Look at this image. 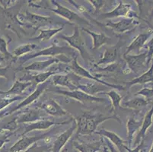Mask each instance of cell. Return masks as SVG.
I'll list each match as a JSON object with an SVG mask.
<instances>
[{
  "mask_svg": "<svg viewBox=\"0 0 153 152\" xmlns=\"http://www.w3.org/2000/svg\"><path fill=\"white\" fill-rule=\"evenodd\" d=\"M142 122L143 119H138L137 117L135 116L129 117L127 122H126V128H127V143L128 147H132V143L133 141L134 140V135L137 131L140 129L142 126Z\"/></svg>",
  "mask_w": 153,
  "mask_h": 152,
  "instance_id": "cell-20",
  "label": "cell"
},
{
  "mask_svg": "<svg viewBox=\"0 0 153 152\" xmlns=\"http://www.w3.org/2000/svg\"><path fill=\"white\" fill-rule=\"evenodd\" d=\"M0 91H1V90H0Z\"/></svg>",
  "mask_w": 153,
  "mask_h": 152,
  "instance_id": "cell-53",
  "label": "cell"
},
{
  "mask_svg": "<svg viewBox=\"0 0 153 152\" xmlns=\"http://www.w3.org/2000/svg\"><path fill=\"white\" fill-rule=\"evenodd\" d=\"M139 24L140 22L135 19H123L118 22H108L105 24V26L111 28L115 33H124L131 31Z\"/></svg>",
  "mask_w": 153,
  "mask_h": 152,
  "instance_id": "cell-11",
  "label": "cell"
},
{
  "mask_svg": "<svg viewBox=\"0 0 153 152\" xmlns=\"http://www.w3.org/2000/svg\"><path fill=\"white\" fill-rule=\"evenodd\" d=\"M153 103L152 107L149 110L148 113L145 115L144 118L143 119V122H142V126L140 128V131H139L137 136H136V139L134 140L135 142V147L140 145L142 142L144 141L145 136H146V133L147 130L152 125L153 123Z\"/></svg>",
  "mask_w": 153,
  "mask_h": 152,
  "instance_id": "cell-18",
  "label": "cell"
},
{
  "mask_svg": "<svg viewBox=\"0 0 153 152\" xmlns=\"http://www.w3.org/2000/svg\"><path fill=\"white\" fill-rule=\"evenodd\" d=\"M152 35H153V30H151V29L145 33H140L139 35L135 37L134 40L131 42V44L128 46L125 53L130 54V53L132 51H136V53L140 52V50L144 47L146 43L148 41L149 38Z\"/></svg>",
  "mask_w": 153,
  "mask_h": 152,
  "instance_id": "cell-17",
  "label": "cell"
},
{
  "mask_svg": "<svg viewBox=\"0 0 153 152\" xmlns=\"http://www.w3.org/2000/svg\"><path fill=\"white\" fill-rule=\"evenodd\" d=\"M57 72H55L53 70H48L45 71V72H41V73L37 74L35 75H28L27 78L23 77L20 80H25L24 82H31L33 84H35L37 85H40V84L44 83V82H47V80L54 75H56Z\"/></svg>",
  "mask_w": 153,
  "mask_h": 152,
  "instance_id": "cell-28",
  "label": "cell"
},
{
  "mask_svg": "<svg viewBox=\"0 0 153 152\" xmlns=\"http://www.w3.org/2000/svg\"><path fill=\"white\" fill-rule=\"evenodd\" d=\"M9 68H10V65H7V66L0 68V77L6 79V73L7 72H8V70H9Z\"/></svg>",
  "mask_w": 153,
  "mask_h": 152,
  "instance_id": "cell-45",
  "label": "cell"
},
{
  "mask_svg": "<svg viewBox=\"0 0 153 152\" xmlns=\"http://www.w3.org/2000/svg\"><path fill=\"white\" fill-rule=\"evenodd\" d=\"M122 17L123 19H136L140 18L136 12L132 10V5L129 3H125L123 1H120L117 6L111 12H106L101 15V18L103 19H114Z\"/></svg>",
  "mask_w": 153,
  "mask_h": 152,
  "instance_id": "cell-7",
  "label": "cell"
},
{
  "mask_svg": "<svg viewBox=\"0 0 153 152\" xmlns=\"http://www.w3.org/2000/svg\"><path fill=\"white\" fill-rule=\"evenodd\" d=\"M25 18V19H27L30 24H32L33 25L36 26L37 27H46L47 25L53 24L54 22L51 17L41 16V15L30 13V12H26Z\"/></svg>",
  "mask_w": 153,
  "mask_h": 152,
  "instance_id": "cell-26",
  "label": "cell"
},
{
  "mask_svg": "<svg viewBox=\"0 0 153 152\" xmlns=\"http://www.w3.org/2000/svg\"><path fill=\"white\" fill-rule=\"evenodd\" d=\"M70 122V121H66V122H55L53 121L49 120V119H41V120L36 121L34 122L27 123L25 127L23 133L22 134V136H25L26 134L32 132L34 130H46L51 128V126L54 125H63V124H67Z\"/></svg>",
  "mask_w": 153,
  "mask_h": 152,
  "instance_id": "cell-16",
  "label": "cell"
},
{
  "mask_svg": "<svg viewBox=\"0 0 153 152\" xmlns=\"http://www.w3.org/2000/svg\"><path fill=\"white\" fill-rule=\"evenodd\" d=\"M108 151H109V150H108V148H106V147L104 148V152H108Z\"/></svg>",
  "mask_w": 153,
  "mask_h": 152,
  "instance_id": "cell-50",
  "label": "cell"
},
{
  "mask_svg": "<svg viewBox=\"0 0 153 152\" xmlns=\"http://www.w3.org/2000/svg\"><path fill=\"white\" fill-rule=\"evenodd\" d=\"M5 59L4 58L3 56H0V68H2V67H5L3 66L4 63H5Z\"/></svg>",
  "mask_w": 153,
  "mask_h": 152,
  "instance_id": "cell-47",
  "label": "cell"
},
{
  "mask_svg": "<svg viewBox=\"0 0 153 152\" xmlns=\"http://www.w3.org/2000/svg\"><path fill=\"white\" fill-rule=\"evenodd\" d=\"M38 108L42 110L45 113L53 116H63L70 115L68 111H66L53 99H48L42 104H39Z\"/></svg>",
  "mask_w": 153,
  "mask_h": 152,
  "instance_id": "cell-13",
  "label": "cell"
},
{
  "mask_svg": "<svg viewBox=\"0 0 153 152\" xmlns=\"http://www.w3.org/2000/svg\"><path fill=\"white\" fill-rule=\"evenodd\" d=\"M104 142L106 143L107 145V148H108V150H109V151L111 152H119V151H118V149L117 148L116 146H114V145L111 143V142H110L109 140H108V139H106V138H104Z\"/></svg>",
  "mask_w": 153,
  "mask_h": 152,
  "instance_id": "cell-43",
  "label": "cell"
},
{
  "mask_svg": "<svg viewBox=\"0 0 153 152\" xmlns=\"http://www.w3.org/2000/svg\"><path fill=\"white\" fill-rule=\"evenodd\" d=\"M149 152H153V142H152V147H151V148H150L149 151Z\"/></svg>",
  "mask_w": 153,
  "mask_h": 152,
  "instance_id": "cell-49",
  "label": "cell"
},
{
  "mask_svg": "<svg viewBox=\"0 0 153 152\" xmlns=\"http://www.w3.org/2000/svg\"><path fill=\"white\" fill-rule=\"evenodd\" d=\"M0 53L5 59H12L14 58L13 55L8 50V42L2 37H0Z\"/></svg>",
  "mask_w": 153,
  "mask_h": 152,
  "instance_id": "cell-33",
  "label": "cell"
},
{
  "mask_svg": "<svg viewBox=\"0 0 153 152\" xmlns=\"http://www.w3.org/2000/svg\"><path fill=\"white\" fill-rule=\"evenodd\" d=\"M53 91L56 94L74 99V100L79 101L80 103H82V104H86V103H101V104H103V103L106 102L107 100L106 99L104 98H101V97H98L94 95L86 94L85 92L79 90V89L75 90H53Z\"/></svg>",
  "mask_w": 153,
  "mask_h": 152,
  "instance_id": "cell-6",
  "label": "cell"
},
{
  "mask_svg": "<svg viewBox=\"0 0 153 152\" xmlns=\"http://www.w3.org/2000/svg\"><path fill=\"white\" fill-rule=\"evenodd\" d=\"M80 79L81 78L74 73L68 75L56 74L52 76V83L54 85L68 87L69 90H75L79 89Z\"/></svg>",
  "mask_w": 153,
  "mask_h": 152,
  "instance_id": "cell-9",
  "label": "cell"
},
{
  "mask_svg": "<svg viewBox=\"0 0 153 152\" xmlns=\"http://www.w3.org/2000/svg\"><path fill=\"white\" fill-rule=\"evenodd\" d=\"M51 132H47L46 133L37 135L34 136H22L19 141L15 142V144L10 148L9 152H23L27 150L28 148L37 143L38 141L45 139L47 136H49Z\"/></svg>",
  "mask_w": 153,
  "mask_h": 152,
  "instance_id": "cell-10",
  "label": "cell"
},
{
  "mask_svg": "<svg viewBox=\"0 0 153 152\" xmlns=\"http://www.w3.org/2000/svg\"><path fill=\"white\" fill-rule=\"evenodd\" d=\"M94 133L108 139L114 145L116 146L117 148L119 151V152L126 151V150H125L124 148V146L126 145V144H125L126 142H125L123 139H122L117 134H116L115 132L107 130V129H102L99 131H96Z\"/></svg>",
  "mask_w": 153,
  "mask_h": 152,
  "instance_id": "cell-19",
  "label": "cell"
},
{
  "mask_svg": "<svg viewBox=\"0 0 153 152\" xmlns=\"http://www.w3.org/2000/svg\"><path fill=\"white\" fill-rule=\"evenodd\" d=\"M150 103H151V101H149L146 99H145L144 97H141V96H136L133 98L125 100V101L122 102L121 106L123 108L139 110V109L146 107Z\"/></svg>",
  "mask_w": 153,
  "mask_h": 152,
  "instance_id": "cell-29",
  "label": "cell"
},
{
  "mask_svg": "<svg viewBox=\"0 0 153 152\" xmlns=\"http://www.w3.org/2000/svg\"><path fill=\"white\" fill-rule=\"evenodd\" d=\"M104 94H105V95L108 96L109 98L111 99V104H112V109H111V110H117L119 108L120 106V104H121L123 97H122L121 96H120V94L115 90H110V91L108 92H104Z\"/></svg>",
  "mask_w": 153,
  "mask_h": 152,
  "instance_id": "cell-32",
  "label": "cell"
},
{
  "mask_svg": "<svg viewBox=\"0 0 153 152\" xmlns=\"http://www.w3.org/2000/svg\"><path fill=\"white\" fill-rule=\"evenodd\" d=\"M47 119L46 113L37 107V109H29L25 112L16 117L17 122L20 123H30L41 119Z\"/></svg>",
  "mask_w": 153,
  "mask_h": 152,
  "instance_id": "cell-15",
  "label": "cell"
},
{
  "mask_svg": "<svg viewBox=\"0 0 153 152\" xmlns=\"http://www.w3.org/2000/svg\"><path fill=\"white\" fill-rule=\"evenodd\" d=\"M151 16H153V8H152V13H151Z\"/></svg>",
  "mask_w": 153,
  "mask_h": 152,
  "instance_id": "cell-51",
  "label": "cell"
},
{
  "mask_svg": "<svg viewBox=\"0 0 153 152\" xmlns=\"http://www.w3.org/2000/svg\"><path fill=\"white\" fill-rule=\"evenodd\" d=\"M51 150H52V145H38L37 143H35L23 152H49L51 151Z\"/></svg>",
  "mask_w": 153,
  "mask_h": 152,
  "instance_id": "cell-34",
  "label": "cell"
},
{
  "mask_svg": "<svg viewBox=\"0 0 153 152\" xmlns=\"http://www.w3.org/2000/svg\"><path fill=\"white\" fill-rule=\"evenodd\" d=\"M61 55H65L72 59H73L76 56H77L76 54V51H75L74 49H72L70 46H59L56 42H54L53 44H51V46H50L49 47H47V48L43 49V50H40L36 53H34L27 55L23 57L22 60V64L30 60L31 59L36 58V57L47 56L51 57H56L58 56Z\"/></svg>",
  "mask_w": 153,
  "mask_h": 152,
  "instance_id": "cell-2",
  "label": "cell"
},
{
  "mask_svg": "<svg viewBox=\"0 0 153 152\" xmlns=\"http://www.w3.org/2000/svg\"><path fill=\"white\" fill-rule=\"evenodd\" d=\"M59 62V60L57 58L55 57H51L48 59L44 61H36L32 62L31 64L28 65L27 66L24 67L23 70L28 71V72H42L44 71L48 67Z\"/></svg>",
  "mask_w": 153,
  "mask_h": 152,
  "instance_id": "cell-21",
  "label": "cell"
},
{
  "mask_svg": "<svg viewBox=\"0 0 153 152\" xmlns=\"http://www.w3.org/2000/svg\"><path fill=\"white\" fill-rule=\"evenodd\" d=\"M143 146V142H142L140 145H138L137 146H136L133 148H129L127 145L124 146L125 150L127 152H140V151L142 150Z\"/></svg>",
  "mask_w": 153,
  "mask_h": 152,
  "instance_id": "cell-42",
  "label": "cell"
},
{
  "mask_svg": "<svg viewBox=\"0 0 153 152\" xmlns=\"http://www.w3.org/2000/svg\"><path fill=\"white\" fill-rule=\"evenodd\" d=\"M151 85H152V86H153V83H151Z\"/></svg>",
  "mask_w": 153,
  "mask_h": 152,
  "instance_id": "cell-52",
  "label": "cell"
},
{
  "mask_svg": "<svg viewBox=\"0 0 153 152\" xmlns=\"http://www.w3.org/2000/svg\"><path fill=\"white\" fill-rule=\"evenodd\" d=\"M57 37L67 42L72 49L77 50L85 62H88L91 60V56L86 50L85 42L82 37L81 31L79 30L78 25H74V32L72 35L66 36L59 33L57 35Z\"/></svg>",
  "mask_w": 153,
  "mask_h": 152,
  "instance_id": "cell-3",
  "label": "cell"
},
{
  "mask_svg": "<svg viewBox=\"0 0 153 152\" xmlns=\"http://www.w3.org/2000/svg\"><path fill=\"white\" fill-rule=\"evenodd\" d=\"M12 135H14V132H11L9 134H5L4 136H0V149L3 147L4 145L7 142H9L10 141V136H12Z\"/></svg>",
  "mask_w": 153,
  "mask_h": 152,
  "instance_id": "cell-41",
  "label": "cell"
},
{
  "mask_svg": "<svg viewBox=\"0 0 153 152\" xmlns=\"http://www.w3.org/2000/svg\"><path fill=\"white\" fill-rule=\"evenodd\" d=\"M34 85L31 82H23L21 80H16L12 85V87L7 91H0V94L5 96V97H11V96H19L22 94L27 87H30Z\"/></svg>",
  "mask_w": 153,
  "mask_h": 152,
  "instance_id": "cell-23",
  "label": "cell"
},
{
  "mask_svg": "<svg viewBox=\"0 0 153 152\" xmlns=\"http://www.w3.org/2000/svg\"><path fill=\"white\" fill-rule=\"evenodd\" d=\"M136 96H141L149 101L153 102V88L144 87L136 94Z\"/></svg>",
  "mask_w": 153,
  "mask_h": 152,
  "instance_id": "cell-36",
  "label": "cell"
},
{
  "mask_svg": "<svg viewBox=\"0 0 153 152\" xmlns=\"http://www.w3.org/2000/svg\"><path fill=\"white\" fill-rule=\"evenodd\" d=\"M51 2L56 6V8L51 9V12L66 19L67 21H69V22L74 24V25H91L88 21H87L85 19L80 16L79 14L76 13L69 8L59 4L56 1H51Z\"/></svg>",
  "mask_w": 153,
  "mask_h": 152,
  "instance_id": "cell-5",
  "label": "cell"
},
{
  "mask_svg": "<svg viewBox=\"0 0 153 152\" xmlns=\"http://www.w3.org/2000/svg\"><path fill=\"white\" fill-rule=\"evenodd\" d=\"M108 119H116L121 123V120L117 114L105 116L101 113H92L91 112H84L81 116L75 119L77 125L78 135H91L97 130L98 125Z\"/></svg>",
  "mask_w": 153,
  "mask_h": 152,
  "instance_id": "cell-1",
  "label": "cell"
},
{
  "mask_svg": "<svg viewBox=\"0 0 153 152\" xmlns=\"http://www.w3.org/2000/svg\"><path fill=\"white\" fill-rule=\"evenodd\" d=\"M145 47L147 49V56H148L147 63L149 64L152 62L153 58V37H152L151 40L147 43L146 45L145 46Z\"/></svg>",
  "mask_w": 153,
  "mask_h": 152,
  "instance_id": "cell-38",
  "label": "cell"
},
{
  "mask_svg": "<svg viewBox=\"0 0 153 152\" xmlns=\"http://www.w3.org/2000/svg\"><path fill=\"white\" fill-rule=\"evenodd\" d=\"M82 30L88 33L92 38V50H98L102 46L110 44L111 43V39L108 37V36L105 35L104 33H95V32H93L91 30H89L88 29L84 28V27H82Z\"/></svg>",
  "mask_w": 153,
  "mask_h": 152,
  "instance_id": "cell-22",
  "label": "cell"
},
{
  "mask_svg": "<svg viewBox=\"0 0 153 152\" xmlns=\"http://www.w3.org/2000/svg\"><path fill=\"white\" fill-rule=\"evenodd\" d=\"M39 47H37V44H26L21 45L19 47H16L15 50H13L12 55L14 57H20L22 56L23 55L29 53L30 52L34 51L36 49H38Z\"/></svg>",
  "mask_w": 153,
  "mask_h": 152,
  "instance_id": "cell-31",
  "label": "cell"
},
{
  "mask_svg": "<svg viewBox=\"0 0 153 152\" xmlns=\"http://www.w3.org/2000/svg\"><path fill=\"white\" fill-rule=\"evenodd\" d=\"M8 113H9V110H3V111H0V119H2V117L5 116H7L9 115L8 114Z\"/></svg>",
  "mask_w": 153,
  "mask_h": 152,
  "instance_id": "cell-46",
  "label": "cell"
},
{
  "mask_svg": "<svg viewBox=\"0 0 153 152\" xmlns=\"http://www.w3.org/2000/svg\"><path fill=\"white\" fill-rule=\"evenodd\" d=\"M104 143V139H101L92 143L85 142H73V147L79 152H100V149Z\"/></svg>",
  "mask_w": 153,
  "mask_h": 152,
  "instance_id": "cell-25",
  "label": "cell"
},
{
  "mask_svg": "<svg viewBox=\"0 0 153 152\" xmlns=\"http://www.w3.org/2000/svg\"><path fill=\"white\" fill-rule=\"evenodd\" d=\"M95 67H98L97 65H94ZM118 68V64L117 63H113L111 64V65H108V66L105 67V68H98V69H99L98 71H101V72H114Z\"/></svg>",
  "mask_w": 153,
  "mask_h": 152,
  "instance_id": "cell-39",
  "label": "cell"
},
{
  "mask_svg": "<svg viewBox=\"0 0 153 152\" xmlns=\"http://www.w3.org/2000/svg\"><path fill=\"white\" fill-rule=\"evenodd\" d=\"M118 56V45L108 47L104 50L103 56L97 63V66L101 65H111L116 62Z\"/></svg>",
  "mask_w": 153,
  "mask_h": 152,
  "instance_id": "cell-24",
  "label": "cell"
},
{
  "mask_svg": "<svg viewBox=\"0 0 153 152\" xmlns=\"http://www.w3.org/2000/svg\"><path fill=\"white\" fill-rule=\"evenodd\" d=\"M70 63V65H69L70 71H72L73 73L76 74V75H78L79 77L91 79V80L94 81V82H98V83L103 85L107 86V87H111V88H115L120 90H126V87H123V86L122 85H112V84L107 83V82L101 80V79H98V78L95 77V76L93 75L91 72H88L87 69H85V68H83L82 66H81V65H79V62H78L77 56H76L73 58V59H72V61Z\"/></svg>",
  "mask_w": 153,
  "mask_h": 152,
  "instance_id": "cell-4",
  "label": "cell"
},
{
  "mask_svg": "<svg viewBox=\"0 0 153 152\" xmlns=\"http://www.w3.org/2000/svg\"><path fill=\"white\" fill-rule=\"evenodd\" d=\"M18 125H19V123L17 122V119H16V117H15L13 119L9 121L8 123L5 124L2 128H0V130H6L9 131V132H12L13 131L14 132V131L17 129Z\"/></svg>",
  "mask_w": 153,
  "mask_h": 152,
  "instance_id": "cell-37",
  "label": "cell"
},
{
  "mask_svg": "<svg viewBox=\"0 0 153 152\" xmlns=\"http://www.w3.org/2000/svg\"><path fill=\"white\" fill-rule=\"evenodd\" d=\"M16 2V1H12V0H1L0 1V5L3 7V8H8L13 5Z\"/></svg>",
  "mask_w": 153,
  "mask_h": 152,
  "instance_id": "cell-44",
  "label": "cell"
},
{
  "mask_svg": "<svg viewBox=\"0 0 153 152\" xmlns=\"http://www.w3.org/2000/svg\"><path fill=\"white\" fill-rule=\"evenodd\" d=\"M24 97L20 96H16V97H5L3 98L0 99V111H2L5 107H8L12 103L17 101V100H22Z\"/></svg>",
  "mask_w": 153,
  "mask_h": 152,
  "instance_id": "cell-35",
  "label": "cell"
},
{
  "mask_svg": "<svg viewBox=\"0 0 153 152\" xmlns=\"http://www.w3.org/2000/svg\"><path fill=\"white\" fill-rule=\"evenodd\" d=\"M50 85H51V82H48V81L46 82H44V83L38 85L37 86V87H36L35 90L32 92L31 94H30V95H29L28 97H26L25 99H24L23 101H22V102H21L20 104L17 106V107H14L13 109H12V110H9L8 114H9H9H12V113L19 110H20V109L25 108V107H27V106L30 105V104H32V103L34 102V101H35L36 100H37V99L40 97V96H41V94H42L43 93H44V92L45 91L47 88H48V87H49Z\"/></svg>",
  "mask_w": 153,
  "mask_h": 152,
  "instance_id": "cell-12",
  "label": "cell"
},
{
  "mask_svg": "<svg viewBox=\"0 0 153 152\" xmlns=\"http://www.w3.org/2000/svg\"><path fill=\"white\" fill-rule=\"evenodd\" d=\"M65 24H63L62 27H59L58 28H50V29H41L40 33L37 37L30 39L32 40H37V41H46L49 40L52 38L53 36L56 35L57 33L62 31L64 29Z\"/></svg>",
  "mask_w": 153,
  "mask_h": 152,
  "instance_id": "cell-30",
  "label": "cell"
},
{
  "mask_svg": "<svg viewBox=\"0 0 153 152\" xmlns=\"http://www.w3.org/2000/svg\"><path fill=\"white\" fill-rule=\"evenodd\" d=\"M77 129V125H76V120H74V123L72 126L69 128L67 130H66L64 132L61 133L59 136L56 137V139L54 140L53 143L52 145V150L51 152H61L64 146L69 142L70 138L73 135L75 131Z\"/></svg>",
  "mask_w": 153,
  "mask_h": 152,
  "instance_id": "cell-14",
  "label": "cell"
},
{
  "mask_svg": "<svg viewBox=\"0 0 153 152\" xmlns=\"http://www.w3.org/2000/svg\"><path fill=\"white\" fill-rule=\"evenodd\" d=\"M123 59L126 61L127 67L130 69V70L136 75L149 65V64L147 63V59H148L147 52L136 54V55L124 53Z\"/></svg>",
  "mask_w": 153,
  "mask_h": 152,
  "instance_id": "cell-8",
  "label": "cell"
},
{
  "mask_svg": "<svg viewBox=\"0 0 153 152\" xmlns=\"http://www.w3.org/2000/svg\"><path fill=\"white\" fill-rule=\"evenodd\" d=\"M89 2L94 6L95 13L99 12L101 10V8L105 5V1H100V0H96V1H93V0L91 1V0H90Z\"/></svg>",
  "mask_w": 153,
  "mask_h": 152,
  "instance_id": "cell-40",
  "label": "cell"
},
{
  "mask_svg": "<svg viewBox=\"0 0 153 152\" xmlns=\"http://www.w3.org/2000/svg\"><path fill=\"white\" fill-rule=\"evenodd\" d=\"M152 62V64L146 72L142 74L139 77H136V79L126 83V88L129 89L131 86L135 85H145V84L148 83H153V58Z\"/></svg>",
  "mask_w": 153,
  "mask_h": 152,
  "instance_id": "cell-27",
  "label": "cell"
},
{
  "mask_svg": "<svg viewBox=\"0 0 153 152\" xmlns=\"http://www.w3.org/2000/svg\"><path fill=\"white\" fill-rule=\"evenodd\" d=\"M61 152H69V150L67 148H63L61 151Z\"/></svg>",
  "mask_w": 153,
  "mask_h": 152,
  "instance_id": "cell-48",
  "label": "cell"
}]
</instances>
